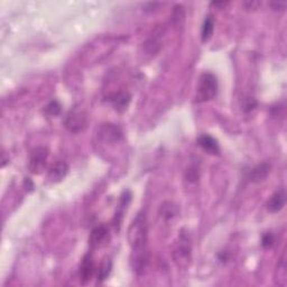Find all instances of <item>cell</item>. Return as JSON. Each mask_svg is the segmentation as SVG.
I'll list each match as a JSON object with an SVG mask.
<instances>
[{
	"instance_id": "1",
	"label": "cell",
	"mask_w": 287,
	"mask_h": 287,
	"mask_svg": "<svg viewBox=\"0 0 287 287\" xmlns=\"http://www.w3.org/2000/svg\"><path fill=\"white\" fill-rule=\"evenodd\" d=\"M148 225L144 212L138 213L128 228V241L131 247V265L134 272L141 274L148 262L147 255Z\"/></svg>"
},
{
	"instance_id": "2",
	"label": "cell",
	"mask_w": 287,
	"mask_h": 287,
	"mask_svg": "<svg viewBox=\"0 0 287 287\" xmlns=\"http://www.w3.org/2000/svg\"><path fill=\"white\" fill-rule=\"evenodd\" d=\"M218 93V79L211 72H204L198 79L195 101L197 103L212 100Z\"/></svg>"
},
{
	"instance_id": "3",
	"label": "cell",
	"mask_w": 287,
	"mask_h": 287,
	"mask_svg": "<svg viewBox=\"0 0 287 287\" xmlns=\"http://www.w3.org/2000/svg\"><path fill=\"white\" fill-rule=\"evenodd\" d=\"M191 238L189 233L183 229L179 236V242L173 251L174 262L178 264L179 267H186L191 261Z\"/></svg>"
},
{
	"instance_id": "4",
	"label": "cell",
	"mask_w": 287,
	"mask_h": 287,
	"mask_svg": "<svg viewBox=\"0 0 287 287\" xmlns=\"http://www.w3.org/2000/svg\"><path fill=\"white\" fill-rule=\"evenodd\" d=\"M48 148L45 146H38L32 151L28 162V168L33 174H41L46 166L48 158Z\"/></svg>"
},
{
	"instance_id": "5",
	"label": "cell",
	"mask_w": 287,
	"mask_h": 287,
	"mask_svg": "<svg viewBox=\"0 0 287 287\" xmlns=\"http://www.w3.org/2000/svg\"><path fill=\"white\" fill-rule=\"evenodd\" d=\"M88 124V117L84 111L80 109H72L71 111L66 114L64 120L65 128L71 132H80L83 130Z\"/></svg>"
},
{
	"instance_id": "6",
	"label": "cell",
	"mask_w": 287,
	"mask_h": 287,
	"mask_svg": "<svg viewBox=\"0 0 287 287\" xmlns=\"http://www.w3.org/2000/svg\"><path fill=\"white\" fill-rule=\"evenodd\" d=\"M98 137L107 144H117L124 138L123 130L114 124H103L98 131Z\"/></svg>"
},
{
	"instance_id": "7",
	"label": "cell",
	"mask_w": 287,
	"mask_h": 287,
	"mask_svg": "<svg viewBox=\"0 0 287 287\" xmlns=\"http://www.w3.org/2000/svg\"><path fill=\"white\" fill-rule=\"evenodd\" d=\"M110 238V229L106 224H98L92 229L89 236V246L95 249V248L102 247L107 245Z\"/></svg>"
},
{
	"instance_id": "8",
	"label": "cell",
	"mask_w": 287,
	"mask_h": 287,
	"mask_svg": "<svg viewBox=\"0 0 287 287\" xmlns=\"http://www.w3.org/2000/svg\"><path fill=\"white\" fill-rule=\"evenodd\" d=\"M96 272L95 261L90 252H88L87 255L82 259L81 266H80V281L81 284H88L92 279L93 274Z\"/></svg>"
},
{
	"instance_id": "9",
	"label": "cell",
	"mask_w": 287,
	"mask_h": 287,
	"mask_svg": "<svg viewBox=\"0 0 287 287\" xmlns=\"http://www.w3.org/2000/svg\"><path fill=\"white\" fill-rule=\"evenodd\" d=\"M131 100V96L128 92L119 91L112 93L108 97V101L112 104L113 108L117 110L118 112H124L128 108Z\"/></svg>"
},
{
	"instance_id": "10",
	"label": "cell",
	"mask_w": 287,
	"mask_h": 287,
	"mask_svg": "<svg viewBox=\"0 0 287 287\" xmlns=\"http://www.w3.org/2000/svg\"><path fill=\"white\" fill-rule=\"evenodd\" d=\"M196 142L203 151H206L207 153L211 154V155H219V154H220L219 142L211 135H209V134L200 135L197 137Z\"/></svg>"
},
{
	"instance_id": "11",
	"label": "cell",
	"mask_w": 287,
	"mask_h": 287,
	"mask_svg": "<svg viewBox=\"0 0 287 287\" xmlns=\"http://www.w3.org/2000/svg\"><path fill=\"white\" fill-rule=\"evenodd\" d=\"M286 203V192L284 189L278 190L269 197L266 208L270 213H278L283 210Z\"/></svg>"
},
{
	"instance_id": "12",
	"label": "cell",
	"mask_w": 287,
	"mask_h": 287,
	"mask_svg": "<svg viewBox=\"0 0 287 287\" xmlns=\"http://www.w3.org/2000/svg\"><path fill=\"white\" fill-rule=\"evenodd\" d=\"M69 173V165L64 161H58L48 169V179L54 183L61 182Z\"/></svg>"
},
{
	"instance_id": "13",
	"label": "cell",
	"mask_w": 287,
	"mask_h": 287,
	"mask_svg": "<svg viewBox=\"0 0 287 287\" xmlns=\"http://www.w3.org/2000/svg\"><path fill=\"white\" fill-rule=\"evenodd\" d=\"M270 168H272V166L267 162L258 164L257 166L251 169L249 174V181L251 183H261V182L267 179V176L270 173Z\"/></svg>"
},
{
	"instance_id": "14",
	"label": "cell",
	"mask_w": 287,
	"mask_h": 287,
	"mask_svg": "<svg viewBox=\"0 0 287 287\" xmlns=\"http://www.w3.org/2000/svg\"><path fill=\"white\" fill-rule=\"evenodd\" d=\"M274 281L276 285L284 287L287 285V264H286V255L285 252L283 253V256L279 259V262L277 264V267L275 270L274 275Z\"/></svg>"
},
{
	"instance_id": "15",
	"label": "cell",
	"mask_w": 287,
	"mask_h": 287,
	"mask_svg": "<svg viewBox=\"0 0 287 287\" xmlns=\"http://www.w3.org/2000/svg\"><path fill=\"white\" fill-rule=\"evenodd\" d=\"M131 193L130 191H125L123 194L120 196V200H119V208L117 211H116L114 214V218H113V225L114 227H120V223H121V219H123V214L125 212V210L128 208L129 203L131 201Z\"/></svg>"
},
{
	"instance_id": "16",
	"label": "cell",
	"mask_w": 287,
	"mask_h": 287,
	"mask_svg": "<svg viewBox=\"0 0 287 287\" xmlns=\"http://www.w3.org/2000/svg\"><path fill=\"white\" fill-rule=\"evenodd\" d=\"M179 212H180L179 207L176 206L175 203L169 201L164 202L161 208H159V215H161L164 220H166V221L174 219L176 215L179 214Z\"/></svg>"
},
{
	"instance_id": "17",
	"label": "cell",
	"mask_w": 287,
	"mask_h": 287,
	"mask_svg": "<svg viewBox=\"0 0 287 287\" xmlns=\"http://www.w3.org/2000/svg\"><path fill=\"white\" fill-rule=\"evenodd\" d=\"M214 31V18L212 15H208L202 26V33H201V40L203 43L208 42L211 38Z\"/></svg>"
},
{
	"instance_id": "18",
	"label": "cell",
	"mask_w": 287,
	"mask_h": 287,
	"mask_svg": "<svg viewBox=\"0 0 287 287\" xmlns=\"http://www.w3.org/2000/svg\"><path fill=\"white\" fill-rule=\"evenodd\" d=\"M111 269H112V262L110 261V258L106 257L100 264V267H99L98 280L103 281L104 279H107L110 273H111Z\"/></svg>"
},
{
	"instance_id": "19",
	"label": "cell",
	"mask_w": 287,
	"mask_h": 287,
	"mask_svg": "<svg viewBox=\"0 0 287 287\" xmlns=\"http://www.w3.org/2000/svg\"><path fill=\"white\" fill-rule=\"evenodd\" d=\"M185 179L190 183H196L200 180V167L197 164H191L185 172Z\"/></svg>"
},
{
	"instance_id": "20",
	"label": "cell",
	"mask_w": 287,
	"mask_h": 287,
	"mask_svg": "<svg viewBox=\"0 0 287 287\" xmlns=\"http://www.w3.org/2000/svg\"><path fill=\"white\" fill-rule=\"evenodd\" d=\"M61 110H62L61 103L58 100H52L44 109V113L49 116V117H56L61 113Z\"/></svg>"
},
{
	"instance_id": "21",
	"label": "cell",
	"mask_w": 287,
	"mask_h": 287,
	"mask_svg": "<svg viewBox=\"0 0 287 287\" xmlns=\"http://www.w3.org/2000/svg\"><path fill=\"white\" fill-rule=\"evenodd\" d=\"M275 241L276 239L273 233H266L262 237V246L265 248V249H270V248H273L275 245Z\"/></svg>"
},
{
	"instance_id": "22",
	"label": "cell",
	"mask_w": 287,
	"mask_h": 287,
	"mask_svg": "<svg viewBox=\"0 0 287 287\" xmlns=\"http://www.w3.org/2000/svg\"><path fill=\"white\" fill-rule=\"evenodd\" d=\"M256 107H257V100L255 98L247 97L244 99V101H242V110H244L246 113L252 111Z\"/></svg>"
},
{
	"instance_id": "23",
	"label": "cell",
	"mask_w": 287,
	"mask_h": 287,
	"mask_svg": "<svg viewBox=\"0 0 287 287\" xmlns=\"http://www.w3.org/2000/svg\"><path fill=\"white\" fill-rule=\"evenodd\" d=\"M24 187L27 192H33L34 191V183H33V181L30 178H26L24 180Z\"/></svg>"
},
{
	"instance_id": "24",
	"label": "cell",
	"mask_w": 287,
	"mask_h": 287,
	"mask_svg": "<svg viewBox=\"0 0 287 287\" xmlns=\"http://www.w3.org/2000/svg\"><path fill=\"white\" fill-rule=\"evenodd\" d=\"M269 6L274 10H284L286 8V3H270Z\"/></svg>"
},
{
	"instance_id": "25",
	"label": "cell",
	"mask_w": 287,
	"mask_h": 287,
	"mask_svg": "<svg viewBox=\"0 0 287 287\" xmlns=\"http://www.w3.org/2000/svg\"><path fill=\"white\" fill-rule=\"evenodd\" d=\"M262 3L259 2H246L244 3V6L246 9H256L258 6H261Z\"/></svg>"
},
{
	"instance_id": "26",
	"label": "cell",
	"mask_w": 287,
	"mask_h": 287,
	"mask_svg": "<svg viewBox=\"0 0 287 287\" xmlns=\"http://www.w3.org/2000/svg\"><path fill=\"white\" fill-rule=\"evenodd\" d=\"M218 257H219V261H220V262L224 263V262H227L228 259H229V253H228L227 251H222V252L219 253Z\"/></svg>"
},
{
	"instance_id": "27",
	"label": "cell",
	"mask_w": 287,
	"mask_h": 287,
	"mask_svg": "<svg viewBox=\"0 0 287 287\" xmlns=\"http://www.w3.org/2000/svg\"><path fill=\"white\" fill-rule=\"evenodd\" d=\"M228 3H224V2H212L211 3V5L214 7H224Z\"/></svg>"
}]
</instances>
